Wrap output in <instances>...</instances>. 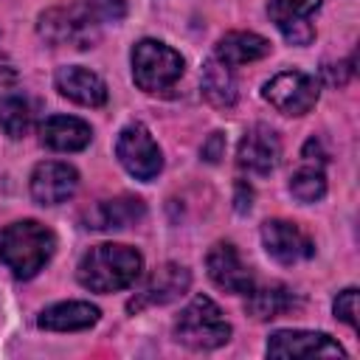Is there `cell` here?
I'll use <instances>...</instances> for the list:
<instances>
[{"label": "cell", "mask_w": 360, "mask_h": 360, "mask_svg": "<svg viewBox=\"0 0 360 360\" xmlns=\"http://www.w3.org/2000/svg\"><path fill=\"white\" fill-rule=\"evenodd\" d=\"M143 270V259L135 248L129 245H115V242H104L90 248L79 267H76V278L84 290L93 292H115V290H127L138 281Z\"/></svg>", "instance_id": "6da1fadb"}, {"label": "cell", "mask_w": 360, "mask_h": 360, "mask_svg": "<svg viewBox=\"0 0 360 360\" xmlns=\"http://www.w3.org/2000/svg\"><path fill=\"white\" fill-rule=\"evenodd\" d=\"M56 236L37 219H20L0 231V262L17 276L31 278L37 276L53 256Z\"/></svg>", "instance_id": "7a4b0ae2"}, {"label": "cell", "mask_w": 360, "mask_h": 360, "mask_svg": "<svg viewBox=\"0 0 360 360\" xmlns=\"http://www.w3.org/2000/svg\"><path fill=\"white\" fill-rule=\"evenodd\" d=\"M174 338L194 352H208L228 343L231 323L208 295H194L174 321Z\"/></svg>", "instance_id": "3957f363"}, {"label": "cell", "mask_w": 360, "mask_h": 360, "mask_svg": "<svg viewBox=\"0 0 360 360\" xmlns=\"http://www.w3.org/2000/svg\"><path fill=\"white\" fill-rule=\"evenodd\" d=\"M37 31H39V37L48 45L76 48V51L93 48L101 39V22L82 3L53 6V8L42 11L39 14V22H37Z\"/></svg>", "instance_id": "277c9868"}, {"label": "cell", "mask_w": 360, "mask_h": 360, "mask_svg": "<svg viewBox=\"0 0 360 360\" xmlns=\"http://www.w3.org/2000/svg\"><path fill=\"white\" fill-rule=\"evenodd\" d=\"M183 56L160 39H141L132 48V79L143 93H163L183 76Z\"/></svg>", "instance_id": "5b68a950"}, {"label": "cell", "mask_w": 360, "mask_h": 360, "mask_svg": "<svg viewBox=\"0 0 360 360\" xmlns=\"http://www.w3.org/2000/svg\"><path fill=\"white\" fill-rule=\"evenodd\" d=\"M262 96L270 107H276L284 115H304L315 107L321 96V84L315 76L304 70H281L270 82H264Z\"/></svg>", "instance_id": "8992f818"}, {"label": "cell", "mask_w": 360, "mask_h": 360, "mask_svg": "<svg viewBox=\"0 0 360 360\" xmlns=\"http://www.w3.org/2000/svg\"><path fill=\"white\" fill-rule=\"evenodd\" d=\"M115 158L135 180H152L163 169V152L143 124H127L118 132Z\"/></svg>", "instance_id": "52a82bcc"}, {"label": "cell", "mask_w": 360, "mask_h": 360, "mask_svg": "<svg viewBox=\"0 0 360 360\" xmlns=\"http://www.w3.org/2000/svg\"><path fill=\"white\" fill-rule=\"evenodd\" d=\"M267 357H276V360H290V357L292 360H298V357H346V352L326 332L278 329L267 340Z\"/></svg>", "instance_id": "ba28073f"}, {"label": "cell", "mask_w": 360, "mask_h": 360, "mask_svg": "<svg viewBox=\"0 0 360 360\" xmlns=\"http://www.w3.org/2000/svg\"><path fill=\"white\" fill-rule=\"evenodd\" d=\"M191 284V273L183 264L166 262L158 270H152V276L141 284V290L135 292V298L127 304L129 312H141L143 307H160V304H172L177 301Z\"/></svg>", "instance_id": "9c48e42d"}, {"label": "cell", "mask_w": 360, "mask_h": 360, "mask_svg": "<svg viewBox=\"0 0 360 360\" xmlns=\"http://www.w3.org/2000/svg\"><path fill=\"white\" fill-rule=\"evenodd\" d=\"M262 245L278 264H295L315 253L312 239L290 219H267L262 225Z\"/></svg>", "instance_id": "30bf717a"}, {"label": "cell", "mask_w": 360, "mask_h": 360, "mask_svg": "<svg viewBox=\"0 0 360 360\" xmlns=\"http://www.w3.org/2000/svg\"><path fill=\"white\" fill-rule=\"evenodd\" d=\"M278 158H281V141L267 124L250 127L242 135L239 149H236L239 169H245L250 174H270L278 166Z\"/></svg>", "instance_id": "8fae6325"}, {"label": "cell", "mask_w": 360, "mask_h": 360, "mask_svg": "<svg viewBox=\"0 0 360 360\" xmlns=\"http://www.w3.org/2000/svg\"><path fill=\"white\" fill-rule=\"evenodd\" d=\"M205 267H208V276L211 281L225 290V292H233V295H245L250 287H253V273L250 267L242 262L239 250L231 245V242H217L208 256H205Z\"/></svg>", "instance_id": "7c38bea8"}, {"label": "cell", "mask_w": 360, "mask_h": 360, "mask_svg": "<svg viewBox=\"0 0 360 360\" xmlns=\"http://www.w3.org/2000/svg\"><path fill=\"white\" fill-rule=\"evenodd\" d=\"M79 172L62 160H45L31 172V197L39 205H59L73 197Z\"/></svg>", "instance_id": "4fadbf2b"}, {"label": "cell", "mask_w": 360, "mask_h": 360, "mask_svg": "<svg viewBox=\"0 0 360 360\" xmlns=\"http://www.w3.org/2000/svg\"><path fill=\"white\" fill-rule=\"evenodd\" d=\"M323 0H270V17L281 37L292 45H309L315 39L312 14Z\"/></svg>", "instance_id": "5bb4252c"}, {"label": "cell", "mask_w": 360, "mask_h": 360, "mask_svg": "<svg viewBox=\"0 0 360 360\" xmlns=\"http://www.w3.org/2000/svg\"><path fill=\"white\" fill-rule=\"evenodd\" d=\"M146 217V202L132 194H118L110 200H98L84 211V228L93 231H121Z\"/></svg>", "instance_id": "9a60e30c"}, {"label": "cell", "mask_w": 360, "mask_h": 360, "mask_svg": "<svg viewBox=\"0 0 360 360\" xmlns=\"http://www.w3.org/2000/svg\"><path fill=\"white\" fill-rule=\"evenodd\" d=\"M53 84H56V90L65 98H70V101H76L82 107H101L107 101V84H104V79L96 76L93 70L82 68V65H65V68H59L56 76H53Z\"/></svg>", "instance_id": "2e32d148"}, {"label": "cell", "mask_w": 360, "mask_h": 360, "mask_svg": "<svg viewBox=\"0 0 360 360\" xmlns=\"http://www.w3.org/2000/svg\"><path fill=\"white\" fill-rule=\"evenodd\" d=\"M39 135H42V143L56 152H79L93 141L90 124L76 115H51L39 127Z\"/></svg>", "instance_id": "e0dca14e"}, {"label": "cell", "mask_w": 360, "mask_h": 360, "mask_svg": "<svg viewBox=\"0 0 360 360\" xmlns=\"http://www.w3.org/2000/svg\"><path fill=\"white\" fill-rule=\"evenodd\" d=\"M98 315H101L98 307L87 301H59V304L45 307L37 323L51 332H79V329H90L98 321Z\"/></svg>", "instance_id": "ac0fdd59"}, {"label": "cell", "mask_w": 360, "mask_h": 360, "mask_svg": "<svg viewBox=\"0 0 360 360\" xmlns=\"http://www.w3.org/2000/svg\"><path fill=\"white\" fill-rule=\"evenodd\" d=\"M267 53H270V42L253 31H228L214 48V59H219L228 68L264 59Z\"/></svg>", "instance_id": "d6986e66"}, {"label": "cell", "mask_w": 360, "mask_h": 360, "mask_svg": "<svg viewBox=\"0 0 360 360\" xmlns=\"http://www.w3.org/2000/svg\"><path fill=\"white\" fill-rule=\"evenodd\" d=\"M200 87H202L205 101H208V104H214V107H219V110L233 107V104H236V98H239L233 68L222 65V62H219V59H214V56L202 65Z\"/></svg>", "instance_id": "ffe728a7"}, {"label": "cell", "mask_w": 360, "mask_h": 360, "mask_svg": "<svg viewBox=\"0 0 360 360\" xmlns=\"http://www.w3.org/2000/svg\"><path fill=\"white\" fill-rule=\"evenodd\" d=\"M248 315L256 318V321H273V318H281L284 312H290L298 301L292 295L290 287L284 284H264V287H250L248 292Z\"/></svg>", "instance_id": "44dd1931"}, {"label": "cell", "mask_w": 360, "mask_h": 360, "mask_svg": "<svg viewBox=\"0 0 360 360\" xmlns=\"http://www.w3.org/2000/svg\"><path fill=\"white\" fill-rule=\"evenodd\" d=\"M34 124V104L22 96H8L0 98V129L8 138H22L28 135Z\"/></svg>", "instance_id": "7402d4cb"}, {"label": "cell", "mask_w": 360, "mask_h": 360, "mask_svg": "<svg viewBox=\"0 0 360 360\" xmlns=\"http://www.w3.org/2000/svg\"><path fill=\"white\" fill-rule=\"evenodd\" d=\"M290 191L298 202H318L326 194V177L321 166L304 163L292 177H290Z\"/></svg>", "instance_id": "603a6c76"}, {"label": "cell", "mask_w": 360, "mask_h": 360, "mask_svg": "<svg viewBox=\"0 0 360 360\" xmlns=\"http://www.w3.org/2000/svg\"><path fill=\"white\" fill-rule=\"evenodd\" d=\"M101 25L104 22H118L127 14V0H79Z\"/></svg>", "instance_id": "cb8c5ba5"}, {"label": "cell", "mask_w": 360, "mask_h": 360, "mask_svg": "<svg viewBox=\"0 0 360 360\" xmlns=\"http://www.w3.org/2000/svg\"><path fill=\"white\" fill-rule=\"evenodd\" d=\"M332 309H335V318L338 321H343L352 329H357V290L354 287H346L343 292H338Z\"/></svg>", "instance_id": "d4e9b609"}, {"label": "cell", "mask_w": 360, "mask_h": 360, "mask_svg": "<svg viewBox=\"0 0 360 360\" xmlns=\"http://www.w3.org/2000/svg\"><path fill=\"white\" fill-rule=\"evenodd\" d=\"M20 84V73L8 56L0 53V98H8Z\"/></svg>", "instance_id": "484cf974"}, {"label": "cell", "mask_w": 360, "mask_h": 360, "mask_svg": "<svg viewBox=\"0 0 360 360\" xmlns=\"http://www.w3.org/2000/svg\"><path fill=\"white\" fill-rule=\"evenodd\" d=\"M352 65H354V59H346V62H340V65H326V68H323L326 82H329V84H338V87H340V84H346V82H349V76L354 73V68H352Z\"/></svg>", "instance_id": "4316f807"}, {"label": "cell", "mask_w": 360, "mask_h": 360, "mask_svg": "<svg viewBox=\"0 0 360 360\" xmlns=\"http://www.w3.org/2000/svg\"><path fill=\"white\" fill-rule=\"evenodd\" d=\"M200 155H202L208 163H217V160L225 155V135H222V132H211V135H208V141L202 143Z\"/></svg>", "instance_id": "83f0119b"}, {"label": "cell", "mask_w": 360, "mask_h": 360, "mask_svg": "<svg viewBox=\"0 0 360 360\" xmlns=\"http://www.w3.org/2000/svg\"><path fill=\"white\" fill-rule=\"evenodd\" d=\"M301 158H304V163H312V166H323L326 155H323V149H321V141L309 138V141H307V146H304V152H301Z\"/></svg>", "instance_id": "f1b7e54d"}, {"label": "cell", "mask_w": 360, "mask_h": 360, "mask_svg": "<svg viewBox=\"0 0 360 360\" xmlns=\"http://www.w3.org/2000/svg\"><path fill=\"white\" fill-rule=\"evenodd\" d=\"M250 200H253L250 186H248L245 180H239V183H236V211H239V214L250 211Z\"/></svg>", "instance_id": "f546056e"}]
</instances>
